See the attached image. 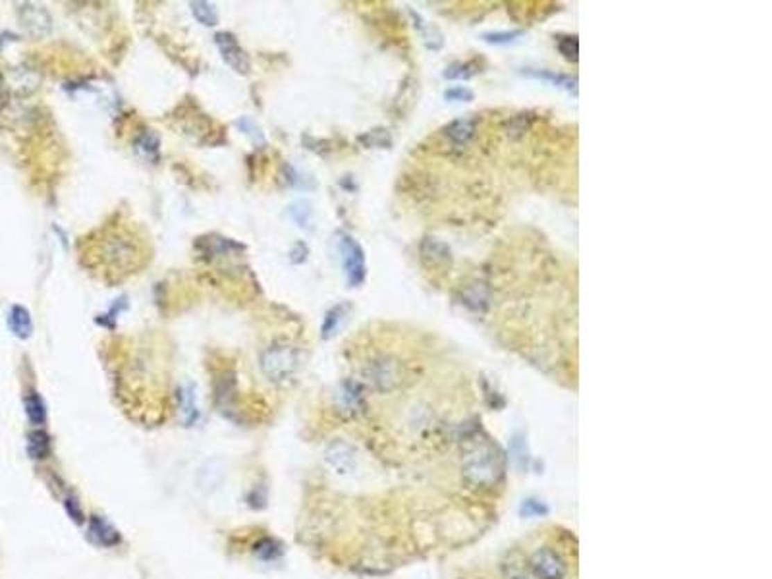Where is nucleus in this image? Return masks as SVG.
Returning a JSON list of instances; mask_svg holds the SVG:
<instances>
[{
  "instance_id": "obj_1",
  "label": "nucleus",
  "mask_w": 772,
  "mask_h": 579,
  "mask_svg": "<svg viewBox=\"0 0 772 579\" xmlns=\"http://www.w3.org/2000/svg\"><path fill=\"white\" fill-rule=\"evenodd\" d=\"M96 255L108 272L120 274L135 271L145 257L140 240L126 228L106 230L105 236L96 244Z\"/></svg>"
},
{
  "instance_id": "obj_2",
  "label": "nucleus",
  "mask_w": 772,
  "mask_h": 579,
  "mask_svg": "<svg viewBox=\"0 0 772 579\" xmlns=\"http://www.w3.org/2000/svg\"><path fill=\"white\" fill-rule=\"evenodd\" d=\"M504 473L502 460L491 444L477 446L464 462V477L475 487H492Z\"/></svg>"
},
{
  "instance_id": "obj_3",
  "label": "nucleus",
  "mask_w": 772,
  "mask_h": 579,
  "mask_svg": "<svg viewBox=\"0 0 772 579\" xmlns=\"http://www.w3.org/2000/svg\"><path fill=\"white\" fill-rule=\"evenodd\" d=\"M361 377L377 392H392L404 380V367L394 355L378 353L363 365Z\"/></svg>"
},
{
  "instance_id": "obj_4",
  "label": "nucleus",
  "mask_w": 772,
  "mask_h": 579,
  "mask_svg": "<svg viewBox=\"0 0 772 579\" xmlns=\"http://www.w3.org/2000/svg\"><path fill=\"white\" fill-rule=\"evenodd\" d=\"M261 371L271 383H286L296 375L299 367V353L290 344H272L261 353Z\"/></svg>"
},
{
  "instance_id": "obj_5",
  "label": "nucleus",
  "mask_w": 772,
  "mask_h": 579,
  "mask_svg": "<svg viewBox=\"0 0 772 579\" xmlns=\"http://www.w3.org/2000/svg\"><path fill=\"white\" fill-rule=\"evenodd\" d=\"M340 253H342L344 271L351 288H358L365 282L367 267H365V253L361 246L350 236H342L340 240Z\"/></svg>"
},
{
  "instance_id": "obj_6",
  "label": "nucleus",
  "mask_w": 772,
  "mask_h": 579,
  "mask_svg": "<svg viewBox=\"0 0 772 579\" xmlns=\"http://www.w3.org/2000/svg\"><path fill=\"white\" fill-rule=\"evenodd\" d=\"M18 19L19 26L24 27L27 35L37 37H47L53 29V18L51 14L47 12L44 6L35 4V2H24L18 6Z\"/></svg>"
},
{
  "instance_id": "obj_7",
  "label": "nucleus",
  "mask_w": 772,
  "mask_h": 579,
  "mask_svg": "<svg viewBox=\"0 0 772 579\" xmlns=\"http://www.w3.org/2000/svg\"><path fill=\"white\" fill-rule=\"evenodd\" d=\"M531 571L537 579H566L568 566L554 548L543 546L531 556Z\"/></svg>"
},
{
  "instance_id": "obj_8",
  "label": "nucleus",
  "mask_w": 772,
  "mask_h": 579,
  "mask_svg": "<svg viewBox=\"0 0 772 579\" xmlns=\"http://www.w3.org/2000/svg\"><path fill=\"white\" fill-rule=\"evenodd\" d=\"M477 132H479V120L475 116L456 118L442 130L452 149H467L477 137Z\"/></svg>"
},
{
  "instance_id": "obj_9",
  "label": "nucleus",
  "mask_w": 772,
  "mask_h": 579,
  "mask_svg": "<svg viewBox=\"0 0 772 579\" xmlns=\"http://www.w3.org/2000/svg\"><path fill=\"white\" fill-rule=\"evenodd\" d=\"M215 41H217V47H219L222 58H224V62L228 64L232 70L236 72V74H244V76L249 74L251 64H249L246 51L237 43L236 37L224 31V33H217Z\"/></svg>"
},
{
  "instance_id": "obj_10",
  "label": "nucleus",
  "mask_w": 772,
  "mask_h": 579,
  "mask_svg": "<svg viewBox=\"0 0 772 579\" xmlns=\"http://www.w3.org/2000/svg\"><path fill=\"white\" fill-rule=\"evenodd\" d=\"M419 253H421L423 263L427 265L429 269H446L452 263V251L450 247L440 242L437 237H423L421 246H419Z\"/></svg>"
},
{
  "instance_id": "obj_11",
  "label": "nucleus",
  "mask_w": 772,
  "mask_h": 579,
  "mask_svg": "<svg viewBox=\"0 0 772 579\" xmlns=\"http://www.w3.org/2000/svg\"><path fill=\"white\" fill-rule=\"evenodd\" d=\"M325 460L326 464L330 465L334 471L340 475L351 473V471L355 469V462H358V458H355V450H353L350 444L340 442V440H338V442H333L330 446L326 448Z\"/></svg>"
},
{
  "instance_id": "obj_12",
  "label": "nucleus",
  "mask_w": 772,
  "mask_h": 579,
  "mask_svg": "<svg viewBox=\"0 0 772 579\" xmlns=\"http://www.w3.org/2000/svg\"><path fill=\"white\" fill-rule=\"evenodd\" d=\"M8 325H10V330L14 333V336H18V338H22V340L29 338L31 333H33V321H31V315H29V311H27L26 308H22V305H14V308L10 309Z\"/></svg>"
},
{
  "instance_id": "obj_13",
  "label": "nucleus",
  "mask_w": 772,
  "mask_h": 579,
  "mask_svg": "<svg viewBox=\"0 0 772 579\" xmlns=\"http://www.w3.org/2000/svg\"><path fill=\"white\" fill-rule=\"evenodd\" d=\"M523 76L548 81V83H553L554 87L566 89L568 93H578V79L570 78V76H564V74H556L553 70H533V68H529V70H523Z\"/></svg>"
},
{
  "instance_id": "obj_14",
  "label": "nucleus",
  "mask_w": 772,
  "mask_h": 579,
  "mask_svg": "<svg viewBox=\"0 0 772 579\" xmlns=\"http://www.w3.org/2000/svg\"><path fill=\"white\" fill-rule=\"evenodd\" d=\"M89 531H91V535L95 537L99 543L105 544V546H115V544L120 543V533L108 521L99 518V516H91L89 518Z\"/></svg>"
},
{
  "instance_id": "obj_15",
  "label": "nucleus",
  "mask_w": 772,
  "mask_h": 579,
  "mask_svg": "<svg viewBox=\"0 0 772 579\" xmlns=\"http://www.w3.org/2000/svg\"><path fill=\"white\" fill-rule=\"evenodd\" d=\"M462 303L475 313H482L489 308V290L482 284H471L462 294Z\"/></svg>"
},
{
  "instance_id": "obj_16",
  "label": "nucleus",
  "mask_w": 772,
  "mask_h": 579,
  "mask_svg": "<svg viewBox=\"0 0 772 579\" xmlns=\"http://www.w3.org/2000/svg\"><path fill=\"white\" fill-rule=\"evenodd\" d=\"M340 400H342L344 410H348V412H360L361 408H363V402H365L363 388H361L360 383H353V380L344 383L342 390H340Z\"/></svg>"
},
{
  "instance_id": "obj_17",
  "label": "nucleus",
  "mask_w": 772,
  "mask_h": 579,
  "mask_svg": "<svg viewBox=\"0 0 772 579\" xmlns=\"http://www.w3.org/2000/svg\"><path fill=\"white\" fill-rule=\"evenodd\" d=\"M27 452L33 460H44L51 454V439L43 429H35L27 437Z\"/></svg>"
},
{
  "instance_id": "obj_18",
  "label": "nucleus",
  "mask_w": 772,
  "mask_h": 579,
  "mask_svg": "<svg viewBox=\"0 0 772 579\" xmlns=\"http://www.w3.org/2000/svg\"><path fill=\"white\" fill-rule=\"evenodd\" d=\"M348 311H350V305H348V303H340V305H334V308L326 313L325 323H323V328H321V333H323V338H325V340L333 338L334 334L338 333V328H340L342 321L346 319V315H348Z\"/></svg>"
},
{
  "instance_id": "obj_19",
  "label": "nucleus",
  "mask_w": 772,
  "mask_h": 579,
  "mask_svg": "<svg viewBox=\"0 0 772 579\" xmlns=\"http://www.w3.org/2000/svg\"><path fill=\"white\" fill-rule=\"evenodd\" d=\"M412 16L413 19H415V27L421 31V35L423 39H425L427 47L433 49V51H439L440 47H442V35H440L439 29H437L435 26H430L429 22H425L419 14H413L412 12Z\"/></svg>"
},
{
  "instance_id": "obj_20",
  "label": "nucleus",
  "mask_w": 772,
  "mask_h": 579,
  "mask_svg": "<svg viewBox=\"0 0 772 579\" xmlns=\"http://www.w3.org/2000/svg\"><path fill=\"white\" fill-rule=\"evenodd\" d=\"M24 405H26L27 417H29V421L33 423V425H43V423L47 421V410H44V402L41 396L39 394L26 396Z\"/></svg>"
},
{
  "instance_id": "obj_21",
  "label": "nucleus",
  "mask_w": 772,
  "mask_h": 579,
  "mask_svg": "<svg viewBox=\"0 0 772 579\" xmlns=\"http://www.w3.org/2000/svg\"><path fill=\"white\" fill-rule=\"evenodd\" d=\"M190 6H192L193 16H195V19H197L199 24H203V26L207 27L217 26L219 16H217V10H215L212 4H209V2H192Z\"/></svg>"
},
{
  "instance_id": "obj_22",
  "label": "nucleus",
  "mask_w": 772,
  "mask_h": 579,
  "mask_svg": "<svg viewBox=\"0 0 772 579\" xmlns=\"http://www.w3.org/2000/svg\"><path fill=\"white\" fill-rule=\"evenodd\" d=\"M158 135L153 132H147L141 135L137 140V151L141 155H145L147 158H157L158 157Z\"/></svg>"
},
{
  "instance_id": "obj_23",
  "label": "nucleus",
  "mask_w": 772,
  "mask_h": 579,
  "mask_svg": "<svg viewBox=\"0 0 772 579\" xmlns=\"http://www.w3.org/2000/svg\"><path fill=\"white\" fill-rule=\"evenodd\" d=\"M475 66L471 62H454L452 66H448L444 70V78L446 79H469L471 76H475Z\"/></svg>"
},
{
  "instance_id": "obj_24",
  "label": "nucleus",
  "mask_w": 772,
  "mask_h": 579,
  "mask_svg": "<svg viewBox=\"0 0 772 579\" xmlns=\"http://www.w3.org/2000/svg\"><path fill=\"white\" fill-rule=\"evenodd\" d=\"M280 544L276 543V541H272V539H261L259 543L255 544V554L259 558H263V560H272V558L280 556Z\"/></svg>"
},
{
  "instance_id": "obj_25",
  "label": "nucleus",
  "mask_w": 772,
  "mask_h": 579,
  "mask_svg": "<svg viewBox=\"0 0 772 579\" xmlns=\"http://www.w3.org/2000/svg\"><path fill=\"white\" fill-rule=\"evenodd\" d=\"M556 47H558V51H560V54H564V58H568V60H578V53H579V44H578V39L576 37H558V41H556Z\"/></svg>"
},
{
  "instance_id": "obj_26",
  "label": "nucleus",
  "mask_w": 772,
  "mask_h": 579,
  "mask_svg": "<svg viewBox=\"0 0 772 579\" xmlns=\"http://www.w3.org/2000/svg\"><path fill=\"white\" fill-rule=\"evenodd\" d=\"M521 35H523V31L514 29V31H492V33H485L482 39H485L487 43H492V44H506V43H514V41L519 39Z\"/></svg>"
},
{
  "instance_id": "obj_27",
  "label": "nucleus",
  "mask_w": 772,
  "mask_h": 579,
  "mask_svg": "<svg viewBox=\"0 0 772 579\" xmlns=\"http://www.w3.org/2000/svg\"><path fill=\"white\" fill-rule=\"evenodd\" d=\"M473 91L464 87V85H456V87H450L444 91V99L456 101V103H469V101H473Z\"/></svg>"
},
{
  "instance_id": "obj_28",
  "label": "nucleus",
  "mask_w": 772,
  "mask_h": 579,
  "mask_svg": "<svg viewBox=\"0 0 772 579\" xmlns=\"http://www.w3.org/2000/svg\"><path fill=\"white\" fill-rule=\"evenodd\" d=\"M182 412H184V419L185 423L190 425V423L195 421V417H197V410H195V405H193V394L190 388H185V390H182Z\"/></svg>"
},
{
  "instance_id": "obj_29",
  "label": "nucleus",
  "mask_w": 772,
  "mask_h": 579,
  "mask_svg": "<svg viewBox=\"0 0 772 579\" xmlns=\"http://www.w3.org/2000/svg\"><path fill=\"white\" fill-rule=\"evenodd\" d=\"M290 215L294 217V220L298 222L299 226H309V222H311V209H309V205H305V203L292 205Z\"/></svg>"
},
{
  "instance_id": "obj_30",
  "label": "nucleus",
  "mask_w": 772,
  "mask_h": 579,
  "mask_svg": "<svg viewBox=\"0 0 772 579\" xmlns=\"http://www.w3.org/2000/svg\"><path fill=\"white\" fill-rule=\"evenodd\" d=\"M361 141H365L369 147H388L390 145V135L385 130H375V132H369L367 135H363Z\"/></svg>"
},
{
  "instance_id": "obj_31",
  "label": "nucleus",
  "mask_w": 772,
  "mask_h": 579,
  "mask_svg": "<svg viewBox=\"0 0 772 579\" xmlns=\"http://www.w3.org/2000/svg\"><path fill=\"white\" fill-rule=\"evenodd\" d=\"M64 506H66L68 516H70L76 523H83V512H81V508H79V504L76 498H66V501H64Z\"/></svg>"
},
{
  "instance_id": "obj_32",
  "label": "nucleus",
  "mask_w": 772,
  "mask_h": 579,
  "mask_svg": "<svg viewBox=\"0 0 772 579\" xmlns=\"http://www.w3.org/2000/svg\"><path fill=\"white\" fill-rule=\"evenodd\" d=\"M512 579H529V578H527V576H514Z\"/></svg>"
}]
</instances>
